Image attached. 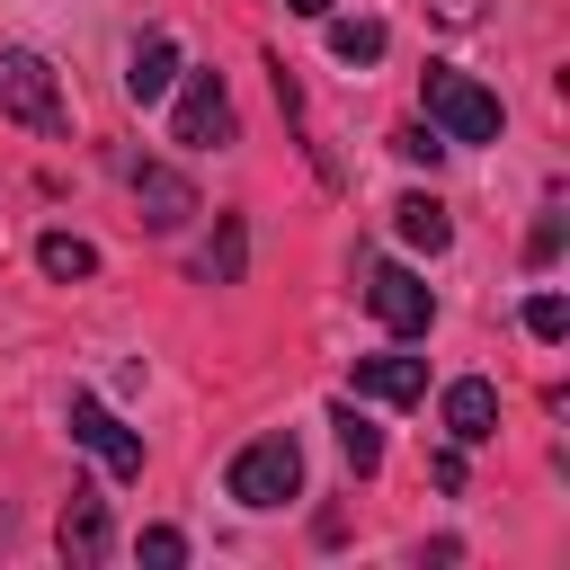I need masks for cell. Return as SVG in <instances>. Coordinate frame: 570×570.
I'll return each mask as SVG.
<instances>
[{"mask_svg":"<svg viewBox=\"0 0 570 570\" xmlns=\"http://www.w3.org/2000/svg\"><path fill=\"white\" fill-rule=\"evenodd\" d=\"M223 490H232L240 508H285V499L303 490V445H294L285 428H276V436H249V445L232 454Z\"/></svg>","mask_w":570,"mask_h":570,"instance_id":"1","label":"cell"},{"mask_svg":"<svg viewBox=\"0 0 570 570\" xmlns=\"http://www.w3.org/2000/svg\"><path fill=\"white\" fill-rule=\"evenodd\" d=\"M428 125H436L445 142H490V134H499V98H490L472 71L428 62Z\"/></svg>","mask_w":570,"mask_h":570,"instance_id":"2","label":"cell"},{"mask_svg":"<svg viewBox=\"0 0 570 570\" xmlns=\"http://www.w3.org/2000/svg\"><path fill=\"white\" fill-rule=\"evenodd\" d=\"M0 116H18V125H36V134H62V125H71L45 53H27V45H9V53H0Z\"/></svg>","mask_w":570,"mask_h":570,"instance_id":"3","label":"cell"},{"mask_svg":"<svg viewBox=\"0 0 570 570\" xmlns=\"http://www.w3.org/2000/svg\"><path fill=\"white\" fill-rule=\"evenodd\" d=\"M365 303H374V321H383L392 338H428V321H436V294H428L410 267H374V276H365Z\"/></svg>","mask_w":570,"mask_h":570,"instance_id":"4","label":"cell"},{"mask_svg":"<svg viewBox=\"0 0 570 570\" xmlns=\"http://www.w3.org/2000/svg\"><path fill=\"white\" fill-rule=\"evenodd\" d=\"M187 151H223L232 142V98H223V71H187V89H178V125H169Z\"/></svg>","mask_w":570,"mask_h":570,"instance_id":"5","label":"cell"},{"mask_svg":"<svg viewBox=\"0 0 570 570\" xmlns=\"http://www.w3.org/2000/svg\"><path fill=\"white\" fill-rule=\"evenodd\" d=\"M71 436H80V445H89V454H98L116 481H134V472H142V436H134V428H125L107 401H89V392L71 401Z\"/></svg>","mask_w":570,"mask_h":570,"instance_id":"6","label":"cell"},{"mask_svg":"<svg viewBox=\"0 0 570 570\" xmlns=\"http://www.w3.org/2000/svg\"><path fill=\"white\" fill-rule=\"evenodd\" d=\"M125 178H134V205H142L151 232H178V223L196 214V187H187L178 169H160V160H125Z\"/></svg>","mask_w":570,"mask_h":570,"instance_id":"7","label":"cell"},{"mask_svg":"<svg viewBox=\"0 0 570 570\" xmlns=\"http://www.w3.org/2000/svg\"><path fill=\"white\" fill-rule=\"evenodd\" d=\"M445 436H454V445H490V436H499V392H490L481 374L445 383Z\"/></svg>","mask_w":570,"mask_h":570,"instance_id":"8","label":"cell"},{"mask_svg":"<svg viewBox=\"0 0 570 570\" xmlns=\"http://www.w3.org/2000/svg\"><path fill=\"white\" fill-rule=\"evenodd\" d=\"M356 392H365V401L410 410V401L428 392V365H419V356H356Z\"/></svg>","mask_w":570,"mask_h":570,"instance_id":"9","label":"cell"},{"mask_svg":"<svg viewBox=\"0 0 570 570\" xmlns=\"http://www.w3.org/2000/svg\"><path fill=\"white\" fill-rule=\"evenodd\" d=\"M178 71H187V62H178V45H169V36H142V45H134V62H125V98H142V107H151V98H169V80H178Z\"/></svg>","mask_w":570,"mask_h":570,"instance_id":"10","label":"cell"},{"mask_svg":"<svg viewBox=\"0 0 570 570\" xmlns=\"http://www.w3.org/2000/svg\"><path fill=\"white\" fill-rule=\"evenodd\" d=\"M62 552H71V561H98V552H107V499H98V490H71V508H62Z\"/></svg>","mask_w":570,"mask_h":570,"instance_id":"11","label":"cell"},{"mask_svg":"<svg viewBox=\"0 0 570 570\" xmlns=\"http://www.w3.org/2000/svg\"><path fill=\"white\" fill-rule=\"evenodd\" d=\"M392 232H401L410 249H428V258L454 240V223H445V205H436V196H401V205H392Z\"/></svg>","mask_w":570,"mask_h":570,"instance_id":"12","label":"cell"},{"mask_svg":"<svg viewBox=\"0 0 570 570\" xmlns=\"http://www.w3.org/2000/svg\"><path fill=\"white\" fill-rule=\"evenodd\" d=\"M36 267H45V276H62V285H80V276H98V249H89V240H71V232H45V240H36Z\"/></svg>","mask_w":570,"mask_h":570,"instance_id":"13","label":"cell"},{"mask_svg":"<svg viewBox=\"0 0 570 570\" xmlns=\"http://www.w3.org/2000/svg\"><path fill=\"white\" fill-rule=\"evenodd\" d=\"M383 45H392L383 18H330V53L338 62H383Z\"/></svg>","mask_w":570,"mask_h":570,"instance_id":"14","label":"cell"},{"mask_svg":"<svg viewBox=\"0 0 570 570\" xmlns=\"http://www.w3.org/2000/svg\"><path fill=\"white\" fill-rule=\"evenodd\" d=\"M240 258H249V232H240V214H223V232H214V249L196 258V276H205V285H232Z\"/></svg>","mask_w":570,"mask_h":570,"instance_id":"15","label":"cell"},{"mask_svg":"<svg viewBox=\"0 0 570 570\" xmlns=\"http://www.w3.org/2000/svg\"><path fill=\"white\" fill-rule=\"evenodd\" d=\"M330 428H338V454H347L356 472H374V463H383V436H374V419H356V410L338 401V410H330Z\"/></svg>","mask_w":570,"mask_h":570,"instance_id":"16","label":"cell"},{"mask_svg":"<svg viewBox=\"0 0 570 570\" xmlns=\"http://www.w3.org/2000/svg\"><path fill=\"white\" fill-rule=\"evenodd\" d=\"M525 330H534V338H561V330H570V303H561V294H534V303H525Z\"/></svg>","mask_w":570,"mask_h":570,"instance_id":"17","label":"cell"},{"mask_svg":"<svg viewBox=\"0 0 570 570\" xmlns=\"http://www.w3.org/2000/svg\"><path fill=\"white\" fill-rule=\"evenodd\" d=\"M142 561L178 570V561H187V534H178V525H151V534H142Z\"/></svg>","mask_w":570,"mask_h":570,"instance_id":"18","label":"cell"},{"mask_svg":"<svg viewBox=\"0 0 570 570\" xmlns=\"http://www.w3.org/2000/svg\"><path fill=\"white\" fill-rule=\"evenodd\" d=\"M392 151H401V160H436L445 142H436V125H401V134H392Z\"/></svg>","mask_w":570,"mask_h":570,"instance_id":"19","label":"cell"},{"mask_svg":"<svg viewBox=\"0 0 570 570\" xmlns=\"http://www.w3.org/2000/svg\"><path fill=\"white\" fill-rule=\"evenodd\" d=\"M525 258H534V267H543V258H561V214H543V223H534V240H525Z\"/></svg>","mask_w":570,"mask_h":570,"instance_id":"20","label":"cell"},{"mask_svg":"<svg viewBox=\"0 0 570 570\" xmlns=\"http://www.w3.org/2000/svg\"><path fill=\"white\" fill-rule=\"evenodd\" d=\"M285 9H294V18H330L338 0H285Z\"/></svg>","mask_w":570,"mask_h":570,"instance_id":"21","label":"cell"}]
</instances>
